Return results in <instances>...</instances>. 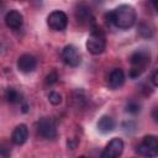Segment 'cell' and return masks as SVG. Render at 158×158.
Instances as JSON below:
<instances>
[{"mask_svg": "<svg viewBox=\"0 0 158 158\" xmlns=\"http://www.w3.org/2000/svg\"><path fill=\"white\" fill-rule=\"evenodd\" d=\"M106 19L116 27L121 30H127L132 27L136 22V11L130 5H120L115 10L110 11L106 15Z\"/></svg>", "mask_w": 158, "mask_h": 158, "instance_id": "6da1fadb", "label": "cell"}, {"mask_svg": "<svg viewBox=\"0 0 158 158\" xmlns=\"http://www.w3.org/2000/svg\"><path fill=\"white\" fill-rule=\"evenodd\" d=\"M151 60V53L148 49H137L135 51L131 57H130V63L132 65L130 70V77L131 78H138L141 73L144 70V68L149 64Z\"/></svg>", "mask_w": 158, "mask_h": 158, "instance_id": "7a4b0ae2", "label": "cell"}, {"mask_svg": "<svg viewBox=\"0 0 158 158\" xmlns=\"http://www.w3.org/2000/svg\"><path fill=\"white\" fill-rule=\"evenodd\" d=\"M106 48V37L101 28L93 27L91 32L86 40V49L91 54H101Z\"/></svg>", "mask_w": 158, "mask_h": 158, "instance_id": "3957f363", "label": "cell"}, {"mask_svg": "<svg viewBox=\"0 0 158 158\" xmlns=\"http://www.w3.org/2000/svg\"><path fill=\"white\" fill-rule=\"evenodd\" d=\"M137 152L138 154L144 156V157L158 156V138L152 135L144 136L142 142L137 146Z\"/></svg>", "mask_w": 158, "mask_h": 158, "instance_id": "277c9868", "label": "cell"}, {"mask_svg": "<svg viewBox=\"0 0 158 158\" xmlns=\"http://www.w3.org/2000/svg\"><path fill=\"white\" fill-rule=\"evenodd\" d=\"M47 25L53 31H63L68 25V17L60 10L52 11L47 17Z\"/></svg>", "mask_w": 158, "mask_h": 158, "instance_id": "5b68a950", "label": "cell"}, {"mask_svg": "<svg viewBox=\"0 0 158 158\" xmlns=\"http://www.w3.org/2000/svg\"><path fill=\"white\" fill-rule=\"evenodd\" d=\"M37 131H38L40 136H42L46 139H54L57 137L56 123L53 122L52 118H48V117H43L38 121Z\"/></svg>", "mask_w": 158, "mask_h": 158, "instance_id": "8992f818", "label": "cell"}, {"mask_svg": "<svg viewBox=\"0 0 158 158\" xmlns=\"http://www.w3.org/2000/svg\"><path fill=\"white\" fill-rule=\"evenodd\" d=\"M123 152V142L121 138H112L105 147L101 153L102 158H116L120 157Z\"/></svg>", "mask_w": 158, "mask_h": 158, "instance_id": "52a82bcc", "label": "cell"}, {"mask_svg": "<svg viewBox=\"0 0 158 158\" xmlns=\"http://www.w3.org/2000/svg\"><path fill=\"white\" fill-rule=\"evenodd\" d=\"M62 57H63V60L70 67H78L81 62V57H80L79 51L72 44H68L63 48Z\"/></svg>", "mask_w": 158, "mask_h": 158, "instance_id": "ba28073f", "label": "cell"}, {"mask_svg": "<svg viewBox=\"0 0 158 158\" xmlns=\"http://www.w3.org/2000/svg\"><path fill=\"white\" fill-rule=\"evenodd\" d=\"M37 65V60L31 54H22L17 59V68L22 73H31L35 70Z\"/></svg>", "mask_w": 158, "mask_h": 158, "instance_id": "9c48e42d", "label": "cell"}, {"mask_svg": "<svg viewBox=\"0 0 158 158\" xmlns=\"http://www.w3.org/2000/svg\"><path fill=\"white\" fill-rule=\"evenodd\" d=\"M109 86L114 90L120 89L123 83H125V73L122 69L120 68H115L114 70H111L110 75H109Z\"/></svg>", "mask_w": 158, "mask_h": 158, "instance_id": "30bf717a", "label": "cell"}, {"mask_svg": "<svg viewBox=\"0 0 158 158\" xmlns=\"http://www.w3.org/2000/svg\"><path fill=\"white\" fill-rule=\"evenodd\" d=\"M27 137H28V128H27L26 125L21 123V125L15 127V130L12 132V136H11V141H12L14 144L21 146L27 141Z\"/></svg>", "mask_w": 158, "mask_h": 158, "instance_id": "8fae6325", "label": "cell"}, {"mask_svg": "<svg viewBox=\"0 0 158 158\" xmlns=\"http://www.w3.org/2000/svg\"><path fill=\"white\" fill-rule=\"evenodd\" d=\"M22 22H23L22 15L19 11H16V10H10L5 15V23L10 28L17 30V28H20L22 26Z\"/></svg>", "mask_w": 158, "mask_h": 158, "instance_id": "7c38bea8", "label": "cell"}, {"mask_svg": "<svg viewBox=\"0 0 158 158\" xmlns=\"http://www.w3.org/2000/svg\"><path fill=\"white\" fill-rule=\"evenodd\" d=\"M75 19L79 22H88L91 19V11L86 4L81 2L78 5V7L75 9Z\"/></svg>", "mask_w": 158, "mask_h": 158, "instance_id": "4fadbf2b", "label": "cell"}, {"mask_svg": "<svg viewBox=\"0 0 158 158\" xmlns=\"http://www.w3.org/2000/svg\"><path fill=\"white\" fill-rule=\"evenodd\" d=\"M98 128L102 133H109L115 128V121L110 116H102L98 121Z\"/></svg>", "mask_w": 158, "mask_h": 158, "instance_id": "5bb4252c", "label": "cell"}, {"mask_svg": "<svg viewBox=\"0 0 158 158\" xmlns=\"http://www.w3.org/2000/svg\"><path fill=\"white\" fill-rule=\"evenodd\" d=\"M5 96H6V100L11 104H17V102H21L22 101V95L16 90V89H7L6 93H5Z\"/></svg>", "mask_w": 158, "mask_h": 158, "instance_id": "9a60e30c", "label": "cell"}, {"mask_svg": "<svg viewBox=\"0 0 158 158\" xmlns=\"http://www.w3.org/2000/svg\"><path fill=\"white\" fill-rule=\"evenodd\" d=\"M139 110H141V105H139L138 102H136V101H130V102L126 105V111L130 112V114L136 115V114L139 112Z\"/></svg>", "mask_w": 158, "mask_h": 158, "instance_id": "2e32d148", "label": "cell"}, {"mask_svg": "<svg viewBox=\"0 0 158 158\" xmlns=\"http://www.w3.org/2000/svg\"><path fill=\"white\" fill-rule=\"evenodd\" d=\"M48 100H49V102L52 105H59L62 102V95L59 93H57V91H52L48 95Z\"/></svg>", "mask_w": 158, "mask_h": 158, "instance_id": "e0dca14e", "label": "cell"}, {"mask_svg": "<svg viewBox=\"0 0 158 158\" xmlns=\"http://www.w3.org/2000/svg\"><path fill=\"white\" fill-rule=\"evenodd\" d=\"M57 80H58V74H57L56 72H51V73L46 77V84H48V85L56 84Z\"/></svg>", "mask_w": 158, "mask_h": 158, "instance_id": "ac0fdd59", "label": "cell"}, {"mask_svg": "<svg viewBox=\"0 0 158 158\" xmlns=\"http://www.w3.org/2000/svg\"><path fill=\"white\" fill-rule=\"evenodd\" d=\"M152 83H153L154 86H158V70L153 73V75H152Z\"/></svg>", "mask_w": 158, "mask_h": 158, "instance_id": "d6986e66", "label": "cell"}, {"mask_svg": "<svg viewBox=\"0 0 158 158\" xmlns=\"http://www.w3.org/2000/svg\"><path fill=\"white\" fill-rule=\"evenodd\" d=\"M152 117L156 122H158V106H156L153 110H152Z\"/></svg>", "mask_w": 158, "mask_h": 158, "instance_id": "ffe728a7", "label": "cell"}, {"mask_svg": "<svg viewBox=\"0 0 158 158\" xmlns=\"http://www.w3.org/2000/svg\"><path fill=\"white\" fill-rule=\"evenodd\" d=\"M153 1V6H154V9L157 10V12H158V0H152Z\"/></svg>", "mask_w": 158, "mask_h": 158, "instance_id": "44dd1931", "label": "cell"}]
</instances>
